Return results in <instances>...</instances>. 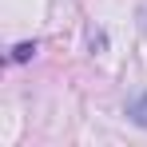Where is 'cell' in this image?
<instances>
[{
  "label": "cell",
  "instance_id": "obj_1",
  "mask_svg": "<svg viewBox=\"0 0 147 147\" xmlns=\"http://www.w3.org/2000/svg\"><path fill=\"white\" fill-rule=\"evenodd\" d=\"M131 119L139 123V127H147V96H143V99H135V103H131Z\"/></svg>",
  "mask_w": 147,
  "mask_h": 147
},
{
  "label": "cell",
  "instance_id": "obj_2",
  "mask_svg": "<svg viewBox=\"0 0 147 147\" xmlns=\"http://www.w3.org/2000/svg\"><path fill=\"white\" fill-rule=\"evenodd\" d=\"M32 52H36L32 44H16V52H12V60H32Z\"/></svg>",
  "mask_w": 147,
  "mask_h": 147
}]
</instances>
